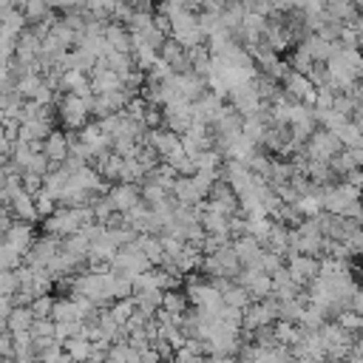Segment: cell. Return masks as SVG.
<instances>
[{
	"mask_svg": "<svg viewBox=\"0 0 363 363\" xmlns=\"http://www.w3.org/2000/svg\"><path fill=\"white\" fill-rule=\"evenodd\" d=\"M11 145H14V142L0 130V159H9V156H11Z\"/></svg>",
	"mask_w": 363,
	"mask_h": 363,
	"instance_id": "cell-23",
	"label": "cell"
},
{
	"mask_svg": "<svg viewBox=\"0 0 363 363\" xmlns=\"http://www.w3.org/2000/svg\"><path fill=\"white\" fill-rule=\"evenodd\" d=\"M147 147H153L156 156H162L164 162L184 153L182 142H179V133H173V130H147Z\"/></svg>",
	"mask_w": 363,
	"mask_h": 363,
	"instance_id": "cell-5",
	"label": "cell"
},
{
	"mask_svg": "<svg viewBox=\"0 0 363 363\" xmlns=\"http://www.w3.org/2000/svg\"><path fill=\"white\" fill-rule=\"evenodd\" d=\"M343 147H340V142L329 133V130H312V136H309V145H306V153L312 156V162H329L335 153H340Z\"/></svg>",
	"mask_w": 363,
	"mask_h": 363,
	"instance_id": "cell-3",
	"label": "cell"
},
{
	"mask_svg": "<svg viewBox=\"0 0 363 363\" xmlns=\"http://www.w3.org/2000/svg\"><path fill=\"white\" fill-rule=\"evenodd\" d=\"M187 295H190V301H193V303H196L201 312H207V315H216V312L221 309V295H218V289H216L213 284H204V281H190Z\"/></svg>",
	"mask_w": 363,
	"mask_h": 363,
	"instance_id": "cell-4",
	"label": "cell"
},
{
	"mask_svg": "<svg viewBox=\"0 0 363 363\" xmlns=\"http://www.w3.org/2000/svg\"><path fill=\"white\" fill-rule=\"evenodd\" d=\"M199 264H201V269H204L207 275H213V278H227V275H235V272L241 269V264H238V258H235V252H233V244L218 247L216 252H210V255L201 258Z\"/></svg>",
	"mask_w": 363,
	"mask_h": 363,
	"instance_id": "cell-2",
	"label": "cell"
},
{
	"mask_svg": "<svg viewBox=\"0 0 363 363\" xmlns=\"http://www.w3.org/2000/svg\"><path fill=\"white\" fill-rule=\"evenodd\" d=\"M286 258H289L286 272H289V278H292V284H295V286H303V284H309L312 278H318V261H315L312 255L289 252Z\"/></svg>",
	"mask_w": 363,
	"mask_h": 363,
	"instance_id": "cell-6",
	"label": "cell"
},
{
	"mask_svg": "<svg viewBox=\"0 0 363 363\" xmlns=\"http://www.w3.org/2000/svg\"><path fill=\"white\" fill-rule=\"evenodd\" d=\"M233 252H235V258H238L241 267H255L258 269V258H261L264 247L252 235H241V238L233 241Z\"/></svg>",
	"mask_w": 363,
	"mask_h": 363,
	"instance_id": "cell-8",
	"label": "cell"
},
{
	"mask_svg": "<svg viewBox=\"0 0 363 363\" xmlns=\"http://www.w3.org/2000/svg\"><path fill=\"white\" fill-rule=\"evenodd\" d=\"M108 199H111V204H113L116 213H128V210L136 207V201H139V190H136L133 184H116V187L108 190Z\"/></svg>",
	"mask_w": 363,
	"mask_h": 363,
	"instance_id": "cell-11",
	"label": "cell"
},
{
	"mask_svg": "<svg viewBox=\"0 0 363 363\" xmlns=\"http://www.w3.org/2000/svg\"><path fill=\"white\" fill-rule=\"evenodd\" d=\"M170 196V190H164L159 182H147L145 187H142V199L147 201V204H159V201H164Z\"/></svg>",
	"mask_w": 363,
	"mask_h": 363,
	"instance_id": "cell-15",
	"label": "cell"
},
{
	"mask_svg": "<svg viewBox=\"0 0 363 363\" xmlns=\"http://www.w3.org/2000/svg\"><path fill=\"white\" fill-rule=\"evenodd\" d=\"M9 227H11V216H9V210H6V207H0V235H3Z\"/></svg>",
	"mask_w": 363,
	"mask_h": 363,
	"instance_id": "cell-25",
	"label": "cell"
},
{
	"mask_svg": "<svg viewBox=\"0 0 363 363\" xmlns=\"http://www.w3.org/2000/svg\"><path fill=\"white\" fill-rule=\"evenodd\" d=\"M51 170V164H48V159L43 156V153H34L31 159H28V164H26V170L23 173H34V176H45Z\"/></svg>",
	"mask_w": 363,
	"mask_h": 363,
	"instance_id": "cell-19",
	"label": "cell"
},
{
	"mask_svg": "<svg viewBox=\"0 0 363 363\" xmlns=\"http://www.w3.org/2000/svg\"><path fill=\"white\" fill-rule=\"evenodd\" d=\"M31 320H34V315H31V309H28V306H14L3 323L9 326V332H11V335H17V332H28Z\"/></svg>",
	"mask_w": 363,
	"mask_h": 363,
	"instance_id": "cell-13",
	"label": "cell"
},
{
	"mask_svg": "<svg viewBox=\"0 0 363 363\" xmlns=\"http://www.w3.org/2000/svg\"><path fill=\"white\" fill-rule=\"evenodd\" d=\"M102 40L111 51H119V54H130V34L122 23H108L102 28Z\"/></svg>",
	"mask_w": 363,
	"mask_h": 363,
	"instance_id": "cell-10",
	"label": "cell"
},
{
	"mask_svg": "<svg viewBox=\"0 0 363 363\" xmlns=\"http://www.w3.org/2000/svg\"><path fill=\"white\" fill-rule=\"evenodd\" d=\"M337 326L343 329V332H357L360 329V318H357V312H340L337 315Z\"/></svg>",
	"mask_w": 363,
	"mask_h": 363,
	"instance_id": "cell-22",
	"label": "cell"
},
{
	"mask_svg": "<svg viewBox=\"0 0 363 363\" xmlns=\"http://www.w3.org/2000/svg\"><path fill=\"white\" fill-rule=\"evenodd\" d=\"M20 11H23V17H26V23H28V20H37V23H40V20L48 17V6H45V0H26Z\"/></svg>",
	"mask_w": 363,
	"mask_h": 363,
	"instance_id": "cell-14",
	"label": "cell"
},
{
	"mask_svg": "<svg viewBox=\"0 0 363 363\" xmlns=\"http://www.w3.org/2000/svg\"><path fill=\"white\" fill-rule=\"evenodd\" d=\"M60 119L68 130H79L88 125L91 119V96H77V94H65L60 102Z\"/></svg>",
	"mask_w": 363,
	"mask_h": 363,
	"instance_id": "cell-1",
	"label": "cell"
},
{
	"mask_svg": "<svg viewBox=\"0 0 363 363\" xmlns=\"http://www.w3.org/2000/svg\"><path fill=\"white\" fill-rule=\"evenodd\" d=\"M20 187H23V193H28V196L34 199L37 193H43V176L23 173V176H20Z\"/></svg>",
	"mask_w": 363,
	"mask_h": 363,
	"instance_id": "cell-17",
	"label": "cell"
},
{
	"mask_svg": "<svg viewBox=\"0 0 363 363\" xmlns=\"http://www.w3.org/2000/svg\"><path fill=\"white\" fill-rule=\"evenodd\" d=\"M26 28V17L23 11L17 9H9L3 17H0V37H9V40H17V34Z\"/></svg>",
	"mask_w": 363,
	"mask_h": 363,
	"instance_id": "cell-12",
	"label": "cell"
},
{
	"mask_svg": "<svg viewBox=\"0 0 363 363\" xmlns=\"http://www.w3.org/2000/svg\"><path fill=\"white\" fill-rule=\"evenodd\" d=\"M11 309H14V303H11V298H0V320H6Z\"/></svg>",
	"mask_w": 363,
	"mask_h": 363,
	"instance_id": "cell-24",
	"label": "cell"
},
{
	"mask_svg": "<svg viewBox=\"0 0 363 363\" xmlns=\"http://www.w3.org/2000/svg\"><path fill=\"white\" fill-rule=\"evenodd\" d=\"M3 241H6L17 255H26V252L31 250V244H34V233H31V227H28L26 221H11V227L3 233Z\"/></svg>",
	"mask_w": 363,
	"mask_h": 363,
	"instance_id": "cell-7",
	"label": "cell"
},
{
	"mask_svg": "<svg viewBox=\"0 0 363 363\" xmlns=\"http://www.w3.org/2000/svg\"><path fill=\"white\" fill-rule=\"evenodd\" d=\"M17 289H20L17 275L14 272H0V298H11Z\"/></svg>",
	"mask_w": 363,
	"mask_h": 363,
	"instance_id": "cell-21",
	"label": "cell"
},
{
	"mask_svg": "<svg viewBox=\"0 0 363 363\" xmlns=\"http://www.w3.org/2000/svg\"><path fill=\"white\" fill-rule=\"evenodd\" d=\"M20 258H23V255H17V252H14V250L0 238V272H9L11 267H17V264H20Z\"/></svg>",
	"mask_w": 363,
	"mask_h": 363,
	"instance_id": "cell-16",
	"label": "cell"
},
{
	"mask_svg": "<svg viewBox=\"0 0 363 363\" xmlns=\"http://www.w3.org/2000/svg\"><path fill=\"white\" fill-rule=\"evenodd\" d=\"M170 74H173V68H170V65H167L162 57H159V60H156V62L147 68V77H150V82H164Z\"/></svg>",
	"mask_w": 363,
	"mask_h": 363,
	"instance_id": "cell-18",
	"label": "cell"
},
{
	"mask_svg": "<svg viewBox=\"0 0 363 363\" xmlns=\"http://www.w3.org/2000/svg\"><path fill=\"white\" fill-rule=\"evenodd\" d=\"M43 156L48 159L51 167H60L68 159V136L62 133H48L43 139Z\"/></svg>",
	"mask_w": 363,
	"mask_h": 363,
	"instance_id": "cell-9",
	"label": "cell"
},
{
	"mask_svg": "<svg viewBox=\"0 0 363 363\" xmlns=\"http://www.w3.org/2000/svg\"><path fill=\"white\" fill-rule=\"evenodd\" d=\"M51 306H54V301H51L48 295H40V298H34V301L28 303V309H31L34 318H45V315H51Z\"/></svg>",
	"mask_w": 363,
	"mask_h": 363,
	"instance_id": "cell-20",
	"label": "cell"
}]
</instances>
